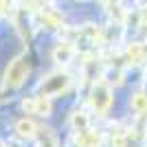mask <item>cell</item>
<instances>
[{
    "mask_svg": "<svg viewBox=\"0 0 147 147\" xmlns=\"http://www.w3.org/2000/svg\"><path fill=\"white\" fill-rule=\"evenodd\" d=\"M26 73H29V61H26V57H16L5 70V86L7 88L22 86V81L26 79Z\"/></svg>",
    "mask_w": 147,
    "mask_h": 147,
    "instance_id": "1",
    "label": "cell"
},
{
    "mask_svg": "<svg viewBox=\"0 0 147 147\" xmlns=\"http://www.w3.org/2000/svg\"><path fill=\"white\" fill-rule=\"evenodd\" d=\"M70 86V77L66 73H53L40 84V94L42 97H55L59 92H64Z\"/></svg>",
    "mask_w": 147,
    "mask_h": 147,
    "instance_id": "2",
    "label": "cell"
},
{
    "mask_svg": "<svg viewBox=\"0 0 147 147\" xmlns=\"http://www.w3.org/2000/svg\"><path fill=\"white\" fill-rule=\"evenodd\" d=\"M90 101H92V108H94L97 112H105L108 108H110V103H112V92H110V88L103 86V84L94 86Z\"/></svg>",
    "mask_w": 147,
    "mask_h": 147,
    "instance_id": "3",
    "label": "cell"
},
{
    "mask_svg": "<svg viewBox=\"0 0 147 147\" xmlns=\"http://www.w3.org/2000/svg\"><path fill=\"white\" fill-rule=\"evenodd\" d=\"M16 129H18L20 136H26V138H31V136L35 134V125H33L31 121H20Z\"/></svg>",
    "mask_w": 147,
    "mask_h": 147,
    "instance_id": "4",
    "label": "cell"
},
{
    "mask_svg": "<svg viewBox=\"0 0 147 147\" xmlns=\"http://www.w3.org/2000/svg\"><path fill=\"white\" fill-rule=\"evenodd\" d=\"M70 55H73V49H70L68 44L57 46V49H55V59L57 61H68V59H70Z\"/></svg>",
    "mask_w": 147,
    "mask_h": 147,
    "instance_id": "5",
    "label": "cell"
},
{
    "mask_svg": "<svg viewBox=\"0 0 147 147\" xmlns=\"http://www.w3.org/2000/svg\"><path fill=\"white\" fill-rule=\"evenodd\" d=\"M132 105L136 112H145L147 110V94H134L132 97Z\"/></svg>",
    "mask_w": 147,
    "mask_h": 147,
    "instance_id": "6",
    "label": "cell"
},
{
    "mask_svg": "<svg viewBox=\"0 0 147 147\" xmlns=\"http://www.w3.org/2000/svg\"><path fill=\"white\" fill-rule=\"evenodd\" d=\"M42 22H44V24H49L51 29H53V26L59 24V18H57L53 11H44V13H42Z\"/></svg>",
    "mask_w": 147,
    "mask_h": 147,
    "instance_id": "7",
    "label": "cell"
}]
</instances>
